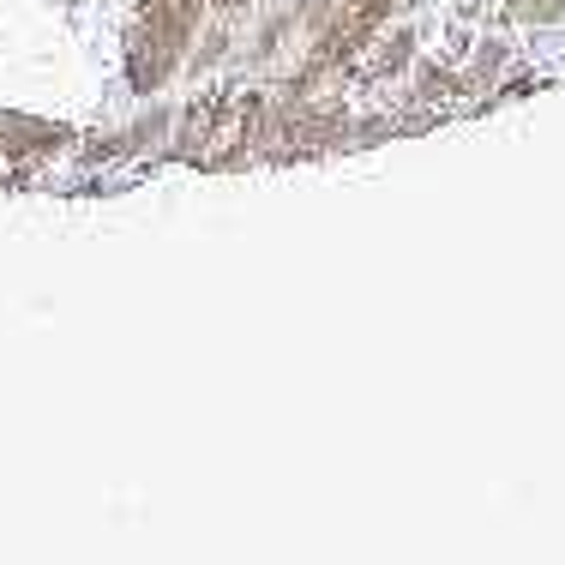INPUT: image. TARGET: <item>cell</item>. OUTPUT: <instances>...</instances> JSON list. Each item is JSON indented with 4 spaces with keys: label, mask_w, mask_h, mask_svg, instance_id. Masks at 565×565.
<instances>
[{
    "label": "cell",
    "mask_w": 565,
    "mask_h": 565,
    "mask_svg": "<svg viewBox=\"0 0 565 565\" xmlns=\"http://www.w3.org/2000/svg\"><path fill=\"white\" fill-rule=\"evenodd\" d=\"M205 19L211 0H139L127 31V85L139 97H157L174 78V66H186V49L199 43Z\"/></svg>",
    "instance_id": "1"
},
{
    "label": "cell",
    "mask_w": 565,
    "mask_h": 565,
    "mask_svg": "<svg viewBox=\"0 0 565 565\" xmlns=\"http://www.w3.org/2000/svg\"><path fill=\"white\" fill-rule=\"evenodd\" d=\"M73 145V132L36 115H0V151L7 157H55Z\"/></svg>",
    "instance_id": "2"
},
{
    "label": "cell",
    "mask_w": 565,
    "mask_h": 565,
    "mask_svg": "<svg viewBox=\"0 0 565 565\" xmlns=\"http://www.w3.org/2000/svg\"><path fill=\"white\" fill-rule=\"evenodd\" d=\"M169 132V109H151L139 120V127H127V132H115V145H97L90 157H132V151H145L151 139H163Z\"/></svg>",
    "instance_id": "3"
},
{
    "label": "cell",
    "mask_w": 565,
    "mask_h": 565,
    "mask_svg": "<svg viewBox=\"0 0 565 565\" xmlns=\"http://www.w3.org/2000/svg\"><path fill=\"white\" fill-rule=\"evenodd\" d=\"M415 61V24H397V31L392 36H385V49H380V55H373V73H403V66H409Z\"/></svg>",
    "instance_id": "4"
},
{
    "label": "cell",
    "mask_w": 565,
    "mask_h": 565,
    "mask_svg": "<svg viewBox=\"0 0 565 565\" xmlns=\"http://www.w3.org/2000/svg\"><path fill=\"white\" fill-rule=\"evenodd\" d=\"M199 43H205V49H186V73H211L217 55H228V19H223V12H217V24H211Z\"/></svg>",
    "instance_id": "5"
},
{
    "label": "cell",
    "mask_w": 565,
    "mask_h": 565,
    "mask_svg": "<svg viewBox=\"0 0 565 565\" xmlns=\"http://www.w3.org/2000/svg\"><path fill=\"white\" fill-rule=\"evenodd\" d=\"M415 90H422L427 103H439V97H451V90H463L457 78L446 73V66H434V61H415Z\"/></svg>",
    "instance_id": "6"
},
{
    "label": "cell",
    "mask_w": 565,
    "mask_h": 565,
    "mask_svg": "<svg viewBox=\"0 0 565 565\" xmlns=\"http://www.w3.org/2000/svg\"><path fill=\"white\" fill-rule=\"evenodd\" d=\"M511 19L518 24H559L565 19V0H511Z\"/></svg>",
    "instance_id": "7"
},
{
    "label": "cell",
    "mask_w": 565,
    "mask_h": 565,
    "mask_svg": "<svg viewBox=\"0 0 565 565\" xmlns=\"http://www.w3.org/2000/svg\"><path fill=\"white\" fill-rule=\"evenodd\" d=\"M338 7H343V0H301V7H295V24H301V31L313 36V31H319V24H326Z\"/></svg>",
    "instance_id": "8"
},
{
    "label": "cell",
    "mask_w": 565,
    "mask_h": 565,
    "mask_svg": "<svg viewBox=\"0 0 565 565\" xmlns=\"http://www.w3.org/2000/svg\"><path fill=\"white\" fill-rule=\"evenodd\" d=\"M500 66H505V43H488V49H481V61H476V85H493Z\"/></svg>",
    "instance_id": "9"
},
{
    "label": "cell",
    "mask_w": 565,
    "mask_h": 565,
    "mask_svg": "<svg viewBox=\"0 0 565 565\" xmlns=\"http://www.w3.org/2000/svg\"><path fill=\"white\" fill-rule=\"evenodd\" d=\"M349 7H355V12H367L373 24H385L392 12H403V0H349Z\"/></svg>",
    "instance_id": "10"
},
{
    "label": "cell",
    "mask_w": 565,
    "mask_h": 565,
    "mask_svg": "<svg viewBox=\"0 0 565 565\" xmlns=\"http://www.w3.org/2000/svg\"><path fill=\"white\" fill-rule=\"evenodd\" d=\"M253 0H211V12H223V19H235V12H247Z\"/></svg>",
    "instance_id": "11"
}]
</instances>
